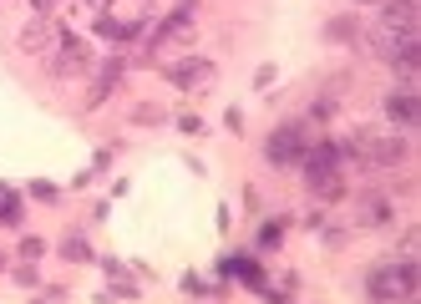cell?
<instances>
[{
	"label": "cell",
	"mask_w": 421,
	"mask_h": 304,
	"mask_svg": "<svg viewBox=\"0 0 421 304\" xmlns=\"http://www.w3.org/2000/svg\"><path fill=\"white\" fill-rule=\"evenodd\" d=\"M203 71H208L203 61H188V66H178V71H173V82H198Z\"/></svg>",
	"instance_id": "cell-3"
},
{
	"label": "cell",
	"mask_w": 421,
	"mask_h": 304,
	"mask_svg": "<svg viewBox=\"0 0 421 304\" xmlns=\"http://www.w3.org/2000/svg\"><path fill=\"white\" fill-rule=\"evenodd\" d=\"M391 117H396V122H416V102H411V97H396V102H391Z\"/></svg>",
	"instance_id": "cell-2"
},
{
	"label": "cell",
	"mask_w": 421,
	"mask_h": 304,
	"mask_svg": "<svg viewBox=\"0 0 421 304\" xmlns=\"http://www.w3.org/2000/svg\"><path fill=\"white\" fill-rule=\"evenodd\" d=\"M370 289H376L381 299H401V294L416 289V274H411V269H381V274L370 279Z\"/></svg>",
	"instance_id": "cell-1"
}]
</instances>
